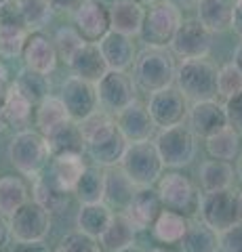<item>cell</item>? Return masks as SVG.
Masks as SVG:
<instances>
[{
	"instance_id": "cell-33",
	"label": "cell",
	"mask_w": 242,
	"mask_h": 252,
	"mask_svg": "<svg viewBox=\"0 0 242 252\" xmlns=\"http://www.w3.org/2000/svg\"><path fill=\"white\" fill-rule=\"evenodd\" d=\"M179 246H181V252H217L219 250V233H215L202 220H196V223L187 225Z\"/></svg>"
},
{
	"instance_id": "cell-40",
	"label": "cell",
	"mask_w": 242,
	"mask_h": 252,
	"mask_svg": "<svg viewBox=\"0 0 242 252\" xmlns=\"http://www.w3.org/2000/svg\"><path fill=\"white\" fill-rule=\"evenodd\" d=\"M32 103L23 97V94L17 91V86H11L9 91V97L4 101V107H2V114L6 118L9 126H17V128H23V126L30 124V118H32Z\"/></svg>"
},
{
	"instance_id": "cell-26",
	"label": "cell",
	"mask_w": 242,
	"mask_h": 252,
	"mask_svg": "<svg viewBox=\"0 0 242 252\" xmlns=\"http://www.w3.org/2000/svg\"><path fill=\"white\" fill-rule=\"evenodd\" d=\"M112 217H114V210L107 206L105 202L82 204L80 210H78V215H76V227H78V231L99 240L101 233H104L107 229V225H110Z\"/></svg>"
},
{
	"instance_id": "cell-10",
	"label": "cell",
	"mask_w": 242,
	"mask_h": 252,
	"mask_svg": "<svg viewBox=\"0 0 242 252\" xmlns=\"http://www.w3.org/2000/svg\"><path fill=\"white\" fill-rule=\"evenodd\" d=\"M97 91V101H99V109L116 116L122 112L127 105H131L137 99V86L133 76L127 72H116L110 69L101 80L95 84Z\"/></svg>"
},
{
	"instance_id": "cell-37",
	"label": "cell",
	"mask_w": 242,
	"mask_h": 252,
	"mask_svg": "<svg viewBox=\"0 0 242 252\" xmlns=\"http://www.w3.org/2000/svg\"><path fill=\"white\" fill-rule=\"evenodd\" d=\"M234 181V166L223 160H207L200 166V185L205 191L230 189Z\"/></svg>"
},
{
	"instance_id": "cell-5",
	"label": "cell",
	"mask_w": 242,
	"mask_h": 252,
	"mask_svg": "<svg viewBox=\"0 0 242 252\" xmlns=\"http://www.w3.org/2000/svg\"><path fill=\"white\" fill-rule=\"evenodd\" d=\"M183 15L177 4L169 2V0H158V2L150 4L145 9V19L139 38L145 46H158V49H167L173 42L177 34V28L181 26Z\"/></svg>"
},
{
	"instance_id": "cell-9",
	"label": "cell",
	"mask_w": 242,
	"mask_h": 252,
	"mask_svg": "<svg viewBox=\"0 0 242 252\" xmlns=\"http://www.w3.org/2000/svg\"><path fill=\"white\" fill-rule=\"evenodd\" d=\"M200 220L210 227L215 233L225 231L228 227L240 220L238 198L232 189H219V191H205L198 204Z\"/></svg>"
},
{
	"instance_id": "cell-56",
	"label": "cell",
	"mask_w": 242,
	"mask_h": 252,
	"mask_svg": "<svg viewBox=\"0 0 242 252\" xmlns=\"http://www.w3.org/2000/svg\"><path fill=\"white\" fill-rule=\"evenodd\" d=\"M118 252H143L141 248H137L135 244H133V246H129V248H124V250H118Z\"/></svg>"
},
{
	"instance_id": "cell-11",
	"label": "cell",
	"mask_w": 242,
	"mask_h": 252,
	"mask_svg": "<svg viewBox=\"0 0 242 252\" xmlns=\"http://www.w3.org/2000/svg\"><path fill=\"white\" fill-rule=\"evenodd\" d=\"M145 107L152 116L156 128H169V126H175V124H183L187 112H190L187 99L175 84L152 93Z\"/></svg>"
},
{
	"instance_id": "cell-3",
	"label": "cell",
	"mask_w": 242,
	"mask_h": 252,
	"mask_svg": "<svg viewBox=\"0 0 242 252\" xmlns=\"http://www.w3.org/2000/svg\"><path fill=\"white\" fill-rule=\"evenodd\" d=\"M118 168L135 187H154L158 179L165 175V164L160 160L154 141L129 143Z\"/></svg>"
},
{
	"instance_id": "cell-16",
	"label": "cell",
	"mask_w": 242,
	"mask_h": 252,
	"mask_svg": "<svg viewBox=\"0 0 242 252\" xmlns=\"http://www.w3.org/2000/svg\"><path fill=\"white\" fill-rule=\"evenodd\" d=\"M116 126H118L120 135L127 143H139V141H152L156 135V124L152 120L150 112H147L145 103L135 99L131 105H127L114 116Z\"/></svg>"
},
{
	"instance_id": "cell-18",
	"label": "cell",
	"mask_w": 242,
	"mask_h": 252,
	"mask_svg": "<svg viewBox=\"0 0 242 252\" xmlns=\"http://www.w3.org/2000/svg\"><path fill=\"white\" fill-rule=\"evenodd\" d=\"M23 65L28 69H34L38 74H53L57 67V51L53 44V38H49L42 30L30 32L21 49Z\"/></svg>"
},
{
	"instance_id": "cell-17",
	"label": "cell",
	"mask_w": 242,
	"mask_h": 252,
	"mask_svg": "<svg viewBox=\"0 0 242 252\" xmlns=\"http://www.w3.org/2000/svg\"><path fill=\"white\" fill-rule=\"evenodd\" d=\"M187 120H190V130L196 135V139H208L221 132L223 128H228L225 107L217 99L192 103L190 112H187Z\"/></svg>"
},
{
	"instance_id": "cell-4",
	"label": "cell",
	"mask_w": 242,
	"mask_h": 252,
	"mask_svg": "<svg viewBox=\"0 0 242 252\" xmlns=\"http://www.w3.org/2000/svg\"><path fill=\"white\" fill-rule=\"evenodd\" d=\"M217 69L208 59H183L175 72V86L192 103L217 99Z\"/></svg>"
},
{
	"instance_id": "cell-27",
	"label": "cell",
	"mask_w": 242,
	"mask_h": 252,
	"mask_svg": "<svg viewBox=\"0 0 242 252\" xmlns=\"http://www.w3.org/2000/svg\"><path fill=\"white\" fill-rule=\"evenodd\" d=\"M127 141L120 135V130H116L114 135H110L107 139L99 141V143H91L84 147V154H87L95 166L101 168H114L118 166L122 156H124V149H127Z\"/></svg>"
},
{
	"instance_id": "cell-42",
	"label": "cell",
	"mask_w": 242,
	"mask_h": 252,
	"mask_svg": "<svg viewBox=\"0 0 242 252\" xmlns=\"http://www.w3.org/2000/svg\"><path fill=\"white\" fill-rule=\"evenodd\" d=\"M53 44H55V51H57V59L69 63L78 53V49L84 44V40L72 26V28H59L55 32V36H53Z\"/></svg>"
},
{
	"instance_id": "cell-36",
	"label": "cell",
	"mask_w": 242,
	"mask_h": 252,
	"mask_svg": "<svg viewBox=\"0 0 242 252\" xmlns=\"http://www.w3.org/2000/svg\"><path fill=\"white\" fill-rule=\"evenodd\" d=\"M13 84L17 86V91L26 97L32 105H38L44 97L51 94V80L46 74H38L34 69L23 67L17 74V78L13 80Z\"/></svg>"
},
{
	"instance_id": "cell-45",
	"label": "cell",
	"mask_w": 242,
	"mask_h": 252,
	"mask_svg": "<svg viewBox=\"0 0 242 252\" xmlns=\"http://www.w3.org/2000/svg\"><path fill=\"white\" fill-rule=\"evenodd\" d=\"M219 252H242V220L219 233Z\"/></svg>"
},
{
	"instance_id": "cell-60",
	"label": "cell",
	"mask_w": 242,
	"mask_h": 252,
	"mask_svg": "<svg viewBox=\"0 0 242 252\" xmlns=\"http://www.w3.org/2000/svg\"><path fill=\"white\" fill-rule=\"evenodd\" d=\"M4 2H6V0H0V4H4Z\"/></svg>"
},
{
	"instance_id": "cell-24",
	"label": "cell",
	"mask_w": 242,
	"mask_h": 252,
	"mask_svg": "<svg viewBox=\"0 0 242 252\" xmlns=\"http://www.w3.org/2000/svg\"><path fill=\"white\" fill-rule=\"evenodd\" d=\"M87 164L82 162V156L78 154H61L53 156L49 164V177L57 187H61L68 193H74V187L78 183V177L82 175V170Z\"/></svg>"
},
{
	"instance_id": "cell-8",
	"label": "cell",
	"mask_w": 242,
	"mask_h": 252,
	"mask_svg": "<svg viewBox=\"0 0 242 252\" xmlns=\"http://www.w3.org/2000/svg\"><path fill=\"white\" fill-rule=\"evenodd\" d=\"M51 212L40 206L36 200H28L9 217L11 238H15L17 244L44 242V238L51 231Z\"/></svg>"
},
{
	"instance_id": "cell-21",
	"label": "cell",
	"mask_w": 242,
	"mask_h": 252,
	"mask_svg": "<svg viewBox=\"0 0 242 252\" xmlns=\"http://www.w3.org/2000/svg\"><path fill=\"white\" fill-rule=\"evenodd\" d=\"M101 55L107 63L110 69H116V72H127L129 67H133L135 63V44H133V38L118 34V32H107V34L97 42Z\"/></svg>"
},
{
	"instance_id": "cell-44",
	"label": "cell",
	"mask_w": 242,
	"mask_h": 252,
	"mask_svg": "<svg viewBox=\"0 0 242 252\" xmlns=\"http://www.w3.org/2000/svg\"><path fill=\"white\" fill-rule=\"evenodd\" d=\"M99 250H101L99 242L82 231L68 233L66 238L59 242V246L55 248V252H99Z\"/></svg>"
},
{
	"instance_id": "cell-52",
	"label": "cell",
	"mask_w": 242,
	"mask_h": 252,
	"mask_svg": "<svg viewBox=\"0 0 242 252\" xmlns=\"http://www.w3.org/2000/svg\"><path fill=\"white\" fill-rule=\"evenodd\" d=\"M232 63L242 72V40H240V44L236 46V51H234V59H232Z\"/></svg>"
},
{
	"instance_id": "cell-61",
	"label": "cell",
	"mask_w": 242,
	"mask_h": 252,
	"mask_svg": "<svg viewBox=\"0 0 242 252\" xmlns=\"http://www.w3.org/2000/svg\"><path fill=\"white\" fill-rule=\"evenodd\" d=\"M99 252H101V250H99Z\"/></svg>"
},
{
	"instance_id": "cell-14",
	"label": "cell",
	"mask_w": 242,
	"mask_h": 252,
	"mask_svg": "<svg viewBox=\"0 0 242 252\" xmlns=\"http://www.w3.org/2000/svg\"><path fill=\"white\" fill-rule=\"evenodd\" d=\"M59 99L64 101L69 120H74V122H82L84 118H89L93 112L99 109L95 84L80 80V78H76V76H69L68 80L61 84Z\"/></svg>"
},
{
	"instance_id": "cell-12",
	"label": "cell",
	"mask_w": 242,
	"mask_h": 252,
	"mask_svg": "<svg viewBox=\"0 0 242 252\" xmlns=\"http://www.w3.org/2000/svg\"><path fill=\"white\" fill-rule=\"evenodd\" d=\"M213 49V34L198 19H183L171 42V53L179 59H207Z\"/></svg>"
},
{
	"instance_id": "cell-58",
	"label": "cell",
	"mask_w": 242,
	"mask_h": 252,
	"mask_svg": "<svg viewBox=\"0 0 242 252\" xmlns=\"http://www.w3.org/2000/svg\"><path fill=\"white\" fill-rule=\"evenodd\" d=\"M135 2H139L141 6H150V4H154V2H158V0H135Z\"/></svg>"
},
{
	"instance_id": "cell-23",
	"label": "cell",
	"mask_w": 242,
	"mask_h": 252,
	"mask_svg": "<svg viewBox=\"0 0 242 252\" xmlns=\"http://www.w3.org/2000/svg\"><path fill=\"white\" fill-rule=\"evenodd\" d=\"M196 13V19L210 34H223V32L232 30L234 0H198Z\"/></svg>"
},
{
	"instance_id": "cell-19",
	"label": "cell",
	"mask_w": 242,
	"mask_h": 252,
	"mask_svg": "<svg viewBox=\"0 0 242 252\" xmlns=\"http://www.w3.org/2000/svg\"><path fill=\"white\" fill-rule=\"evenodd\" d=\"M162 210H165V206H162L160 195L154 187H137V191L133 193L131 202L122 212L137 231H145L154 225V220L158 219Z\"/></svg>"
},
{
	"instance_id": "cell-20",
	"label": "cell",
	"mask_w": 242,
	"mask_h": 252,
	"mask_svg": "<svg viewBox=\"0 0 242 252\" xmlns=\"http://www.w3.org/2000/svg\"><path fill=\"white\" fill-rule=\"evenodd\" d=\"M68 65L72 69V76L80 78V80H87L91 84H97L101 78L110 72L97 42H84Z\"/></svg>"
},
{
	"instance_id": "cell-48",
	"label": "cell",
	"mask_w": 242,
	"mask_h": 252,
	"mask_svg": "<svg viewBox=\"0 0 242 252\" xmlns=\"http://www.w3.org/2000/svg\"><path fill=\"white\" fill-rule=\"evenodd\" d=\"M82 2L84 0H49L53 13H69V15H72Z\"/></svg>"
},
{
	"instance_id": "cell-43",
	"label": "cell",
	"mask_w": 242,
	"mask_h": 252,
	"mask_svg": "<svg viewBox=\"0 0 242 252\" xmlns=\"http://www.w3.org/2000/svg\"><path fill=\"white\" fill-rule=\"evenodd\" d=\"M238 93H242V72L230 61L217 72V97H223L228 101Z\"/></svg>"
},
{
	"instance_id": "cell-2",
	"label": "cell",
	"mask_w": 242,
	"mask_h": 252,
	"mask_svg": "<svg viewBox=\"0 0 242 252\" xmlns=\"http://www.w3.org/2000/svg\"><path fill=\"white\" fill-rule=\"evenodd\" d=\"M51 147L42 132L32 128H21L13 135L9 143V162L23 177L36 179L51 162Z\"/></svg>"
},
{
	"instance_id": "cell-55",
	"label": "cell",
	"mask_w": 242,
	"mask_h": 252,
	"mask_svg": "<svg viewBox=\"0 0 242 252\" xmlns=\"http://www.w3.org/2000/svg\"><path fill=\"white\" fill-rule=\"evenodd\" d=\"M236 175H238L240 181H242V154L238 156V162H236Z\"/></svg>"
},
{
	"instance_id": "cell-13",
	"label": "cell",
	"mask_w": 242,
	"mask_h": 252,
	"mask_svg": "<svg viewBox=\"0 0 242 252\" xmlns=\"http://www.w3.org/2000/svg\"><path fill=\"white\" fill-rule=\"evenodd\" d=\"M74 30L82 36L84 42H99L107 32H112L110 4L104 0H84L72 13Z\"/></svg>"
},
{
	"instance_id": "cell-47",
	"label": "cell",
	"mask_w": 242,
	"mask_h": 252,
	"mask_svg": "<svg viewBox=\"0 0 242 252\" xmlns=\"http://www.w3.org/2000/svg\"><path fill=\"white\" fill-rule=\"evenodd\" d=\"M11 86H13L11 74H9V69H6L4 63L0 61V109L4 107V101H6V97H9Z\"/></svg>"
},
{
	"instance_id": "cell-15",
	"label": "cell",
	"mask_w": 242,
	"mask_h": 252,
	"mask_svg": "<svg viewBox=\"0 0 242 252\" xmlns=\"http://www.w3.org/2000/svg\"><path fill=\"white\" fill-rule=\"evenodd\" d=\"M30 34L21 11L15 0H6L0 4V55L2 57H17L21 55L23 42Z\"/></svg>"
},
{
	"instance_id": "cell-50",
	"label": "cell",
	"mask_w": 242,
	"mask_h": 252,
	"mask_svg": "<svg viewBox=\"0 0 242 252\" xmlns=\"http://www.w3.org/2000/svg\"><path fill=\"white\" fill-rule=\"evenodd\" d=\"M9 242H11V227H9V220H6V217L0 215V252L6 250Z\"/></svg>"
},
{
	"instance_id": "cell-29",
	"label": "cell",
	"mask_w": 242,
	"mask_h": 252,
	"mask_svg": "<svg viewBox=\"0 0 242 252\" xmlns=\"http://www.w3.org/2000/svg\"><path fill=\"white\" fill-rule=\"evenodd\" d=\"M76 198L80 204H97L105 198V170L95 164L84 166L82 175L78 177V183L74 187Z\"/></svg>"
},
{
	"instance_id": "cell-32",
	"label": "cell",
	"mask_w": 242,
	"mask_h": 252,
	"mask_svg": "<svg viewBox=\"0 0 242 252\" xmlns=\"http://www.w3.org/2000/svg\"><path fill=\"white\" fill-rule=\"evenodd\" d=\"M187 225H190V219L187 217L173 212V210H162L150 229H152V235L160 244H179L187 229Z\"/></svg>"
},
{
	"instance_id": "cell-39",
	"label": "cell",
	"mask_w": 242,
	"mask_h": 252,
	"mask_svg": "<svg viewBox=\"0 0 242 252\" xmlns=\"http://www.w3.org/2000/svg\"><path fill=\"white\" fill-rule=\"evenodd\" d=\"M34 200L44 206L46 210L51 212H59L68 206L69 202V193L64 191L61 187H57L49 177H36V183H34Z\"/></svg>"
},
{
	"instance_id": "cell-53",
	"label": "cell",
	"mask_w": 242,
	"mask_h": 252,
	"mask_svg": "<svg viewBox=\"0 0 242 252\" xmlns=\"http://www.w3.org/2000/svg\"><path fill=\"white\" fill-rule=\"evenodd\" d=\"M169 2H173V4H177L179 9H183V6H190V4H196L198 0H169Z\"/></svg>"
},
{
	"instance_id": "cell-31",
	"label": "cell",
	"mask_w": 242,
	"mask_h": 252,
	"mask_svg": "<svg viewBox=\"0 0 242 252\" xmlns=\"http://www.w3.org/2000/svg\"><path fill=\"white\" fill-rule=\"evenodd\" d=\"M49 147L53 156H61V154H84V139L80 132V126L74 120H68L64 126H59L57 130H53L49 137Z\"/></svg>"
},
{
	"instance_id": "cell-51",
	"label": "cell",
	"mask_w": 242,
	"mask_h": 252,
	"mask_svg": "<svg viewBox=\"0 0 242 252\" xmlns=\"http://www.w3.org/2000/svg\"><path fill=\"white\" fill-rule=\"evenodd\" d=\"M13 252H49V248L42 242H28V244H17Z\"/></svg>"
},
{
	"instance_id": "cell-41",
	"label": "cell",
	"mask_w": 242,
	"mask_h": 252,
	"mask_svg": "<svg viewBox=\"0 0 242 252\" xmlns=\"http://www.w3.org/2000/svg\"><path fill=\"white\" fill-rule=\"evenodd\" d=\"M15 2H17L21 17L30 32L42 30L53 17V9L49 0H15Z\"/></svg>"
},
{
	"instance_id": "cell-30",
	"label": "cell",
	"mask_w": 242,
	"mask_h": 252,
	"mask_svg": "<svg viewBox=\"0 0 242 252\" xmlns=\"http://www.w3.org/2000/svg\"><path fill=\"white\" fill-rule=\"evenodd\" d=\"M135 191H137V187L131 183L127 179V175H124L118 166L105 170V198H104V202L112 210L118 208L122 212L127 208V204L131 202Z\"/></svg>"
},
{
	"instance_id": "cell-57",
	"label": "cell",
	"mask_w": 242,
	"mask_h": 252,
	"mask_svg": "<svg viewBox=\"0 0 242 252\" xmlns=\"http://www.w3.org/2000/svg\"><path fill=\"white\" fill-rule=\"evenodd\" d=\"M236 198H238V212H240V220H242V191L236 193Z\"/></svg>"
},
{
	"instance_id": "cell-22",
	"label": "cell",
	"mask_w": 242,
	"mask_h": 252,
	"mask_svg": "<svg viewBox=\"0 0 242 252\" xmlns=\"http://www.w3.org/2000/svg\"><path fill=\"white\" fill-rule=\"evenodd\" d=\"M145 19V6L135 0H114L110 4V21L112 32H118L124 36H139Z\"/></svg>"
},
{
	"instance_id": "cell-38",
	"label": "cell",
	"mask_w": 242,
	"mask_h": 252,
	"mask_svg": "<svg viewBox=\"0 0 242 252\" xmlns=\"http://www.w3.org/2000/svg\"><path fill=\"white\" fill-rule=\"evenodd\" d=\"M205 145H207V154L213 158V160L230 162V160H236L238 158L240 135L228 126V128H223L221 132H217V135L205 139Z\"/></svg>"
},
{
	"instance_id": "cell-54",
	"label": "cell",
	"mask_w": 242,
	"mask_h": 252,
	"mask_svg": "<svg viewBox=\"0 0 242 252\" xmlns=\"http://www.w3.org/2000/svg\"><path fill=\"white\" fill-rule=\"evenodd\" d=\"M9 128V122H6V118H4V114H2V109H0V135Z\"/></svg>"
},
{
	"instance_id": "cell-49",
	"label": "cell",
	"mask_w": 242,
	"mask_h": 252,
	"mask_svg": "<svg viewBox=\"0 0 242 252\" xmlns=\"http://www.w3.org/2000/svg\"><path fill=\"white\" fill-rule=\"evenodd\" d=\"M232 30L242 40V0H234V17H232Z\"/></svg>"
},
{
	"instance_id": "cell-46",
	"label": "cell",
	"mask_w": 242,
	"mask_h": 252,
	"mask_svg": "<svg viewBox=\"0 0 242 252\" xmlns=\"http://www.w3.org/2000/svg\"><path fill=\"white\" fill-rule=\"evenodd\" d=\"M223 107H225V116H228V126L242 137V93L230 97Z\"/></svg>"
},
{
	"instance_id": "cell-34",
	"label": "cell",
	"mask_w": 242,
	"mask_h": 252,
	"mask_svg": "<svg viewBox=\"0 0 242 252\" xmlns=\"http://www.w3.org/2000/svg\"><path fill=\"white\" fill-rule=\"evenodd\" d=\"M30 200V189L19 177H0V215L11 217L19 206Z\"/></svg>"
},
{
	"instance_id": "cell-35",
	"label": "cell",
	"mask_w": 242,
	"mask_h": 252,
	"mask_svg": "<svg viewBox=\"0 0 242 252\" xmlns=\"http://www.w3.org/2000/svg\"><path fill=\"white\" fill-rule=\"evenodd\" d=\"M78 126H80V132H82V139H84V147L91 145V143H99V141L107 139L118 130L116 118L112 114L104 112V109L93 112L89 118H84L82 122H78Z\"/></svg>"
},
{
	"instance_id": "cell-1",
	"label": "cell",
	"mask_w": 242,
	"mask_h": 252,
	"mask_svg": "<svg viewBox=\"0 0 242 252\" xmlns=\"http://www.w3.org/2000/svg\"><path fill=\"white\" fill-rule=\"evenodd\" d=\"M175 72H177L175 55L169 49H158V46H145L135 57V63H133L135 86L147 94L162 91L167 86H173Z\"/></svg>"
},
{
	"instance_id": "cell-7",
	"label": "cell",
	"mask_w": 242,
	"mask_h": 252,
	"mask_svg": "<svg viewBox=\"0 0 242 252\" xmlns=\"http://www.w3.org/2000/svg\"><path fill=\"white\" fill-rule=\"evenodd\" d=\"M156 191L160 195V202L165 210L179 212L183 217L198 215V204H200V193L194 187L190 177H185L183 172H167L158 179L156 183Z\"/></svg>"
},
{
	"instance_id": "cell-6",
	"label": "cell",
	"mask_w": 242,
	"mask_h": 252,
	"mask_svg": "<svg viewBox=\"0 0 242 252\" xmlns=\"http://www.w3.org/2000/svg\"><path fill=\"white\" fill-rule=\"evenodd\" d=\"M158 156L165 166L169 168H183L190 166L198 152V139L185 124H175L169 128H160L154 139Z\"/></svg>"
},
{
	"instance_id": "cell-25",
	"label": "cell",
	"mask_w": 242,
	"mask_h": 252,
	"mask_svg": "<svg viewBox=\"0 0 242 252\" xmlns=\"http://www.w3.org/2000/svg\"><path fill=\"white\" fill-rule=\"evenodd\" d=\"M135 238H137V229L127 219V215L124 212H114L107 229L101 233V238L97 242H99L101 252H118V250L133 246Z\"/></svg>"
},
{
	"instance_id": "cell-28",
	"label": "cell",
	"mask_w": 242,
	"mask_h": 252,
	"mask_svg": "<svg viewBox=\"0 0 242 252\" xmlns=\"http://www.w3.org/2000/svg\"><path fill=\"white\" fill-rule=\"evenodd\" d=\"M34 122L38 126V132H42L44 137H49L53 130H57L59 126H64L69 116H68V109L64 105V101L55 94H49L44 97L40 103L34 105Z\"/></svg>"
},
{
	"instance_id": "cell-59",
	"label": "cell",
	"mask_w": 242,
	"mask_h": 252,
	"mask_svg": "<svg viewBox=\"0 0 242 252\" xmlns=\"http://www.w3.org/2000/svg\"><path fill=\"white\" fill-rule=\"evenodd\" d=\"M150 252H173V250H169V248H154V250H150Z\"/></svg>"
}]
</instances>
